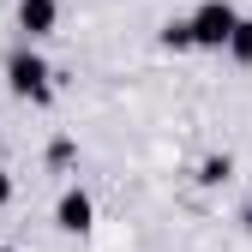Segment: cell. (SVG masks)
Returning a JSON list of instances; mask_svg holds the SVG:
<instances>
[{
    "label": "cell",
    "mask_w": 252,
    "mask_h": 252,
    "mask_svg": "<svg viewBox=\"0 0 252 252\" xmlns=\"http://www.w3.org/2000/svg\"><path fill=\"white\" fill-rule=\"evenodd\" d=\"M18 18H24V30H30V36H42V30H54V0H24V6H18Z\"/></svg>",
    "instance_id": "3"
},
{
    "label": "cell",
    "mask_w": 252,
    "mask_h": 252,
    "mask_svg": "<svg viewBox=\"0 0 252 252\" xmlns=\"http://www.w3.org/2000/svg\"><path fill=\"white\" fill-rule=\"evenodd\" d=\"M60 228H90V198L84 192H66V198H60Z\"/></svg>",
    "instance_id": "4"
},
{
    "label": "cell",
    "mask_w": 252,
    "mask_h": 252,
    "mask_svg": "<svg viewBox=\"0 0 252 252\" xmlns=\"http://www.w3.org/2000/svg\"><path fill=\"white\" fill-rule=\"evenodd\" d=\"M12 90H18V96H48V72H42L36 54H18L12 60Z\"/></svg>",
    "instance_id": "2"
},
{
    "label": "cell",
    "mask_w": 252,
    "mask_h": 252,
    "mask_svg": "<svg viewBox=\"0 0 252 252\" xmlns=\"http://www.w3.org/2000/svg\"><path fill=\"white\" fill-rule=\"evenodd\" d=\"M6 192H12V186H6V174H0V204H6Z\"/></svg>",
    "instance_id": "6"
},
{
    "label": "cell",
    "mask_w": 252,
    "mask_h": 252,
    "mask_svg": "<svg viewBox=\"0 0 252 252\" xmlns=\"http://www.w3.org/2000/svg\"><path fill=\"white\" fill-rule=\"evenodd\" d=\"M234 12L222 6V0H210V6H198V18H192V42H204V48H222L228 36H234Z\"/></svg>",
    "instance_id": "1"
},
{
    "label": "cell",
    "mask_w": 252,
    "mask_h": 252,
    "mask_svg": "<svg viewBox=\"0 0 252 252\" xmlns=\"http://www.w3.org/2000/svg\"><path fill=\"white\" fill-rule=\"evenodd\" d=\"M228 42H234V54L252 60V24H234V36H228Z\"/></svg>",
    "instance_id": "5"
}]
</instances>
